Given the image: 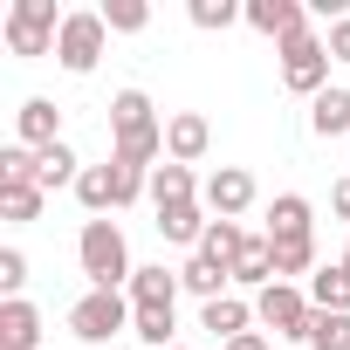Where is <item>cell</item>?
I'll return each mask as SVG.
<instances>
[{
  "label": "cell",
  "instance_id": "6da1fadb",
  "mask_svg": "<svg viewBox=\"0 0 350 350\" xmlns=\"http://www.w3.org/2000/svg\"><path fill=\"white\" fill-rule=\"evenodd\" d=\"M110 131H117V165H131V172H158V158H165V124L151 117V96L144 90H117L110 96Z\"/></svg>",
  "mask_w": 350,
  "mask_h": 350
},
{
  "label": "cell",
  "instance_id": "7a4b0ae2",
  "mask_svg": "<svg viewBox=\"0 0 350 350\" xmlns=\"http://www.w3.org/2000/svg\"><path fill=\"white\" fill-rule=\"evenodd\" d=\"M76 261L90 275V288H131V247H124V227L117 220H83V241H76Z\"/></svg>",
  "mask_w": 350,
  "mask_h": 350
},
{
  "label": "cell",
  "instance_id": "3957f363",
  "mask_svg": "<svg viewBox=\"0 0 350 350\" xmlns=\"http://www.w3.org/2000/svg\"><path fill=\"white\" fill-rule=\"evenodd\" d=\"M62 21L69 14H55V0H14L0 21V42H8V55H55Z\"/></svg>",
  "mask_w": 350,
  "mask_h": 350
},
{
  "label": "cell",
  "instance_id": "277c9868",
  "mask_svg": "<svg viewBox=\"0 0 350 350\" xmlns=\"http://www.w3.org/2000/svg\"><path fill=\"white\" fill-rule=\"evenodd\" d=\"M282 83L295 90V96H323L329 90V42L316 35V28H295L288 42H282Z\"/></svg>",
  "mask_w": 350,
  "mask_h": 350
},
{
  "label": "cell",
  "instance_id": "5b68a950",
  "mask_svg": "<svg viewBox=\"0 0 350 350\" xmlns=\"http://www.w3.org/2000/svg\"><path fill=\"white\" fill-rule=\"evenodd\" d=\"M131 316H137V309H131V295H124V288H90V295L69 309V329H76L83 343H110V336H124V329H131Z\"/></svg>",
  "mask_w": 350,
  "mask_h": 350
},
{
  "label": "cell",
  "instance_id": "8992f818",
  "mask_svg": "<svg viewBox=\"0 0 350 350\" xmlns=\"http://www.w3.org/2000/svg\"><path fill=\"white\" fill-rule=\"evenodd\" d=\"M254 316H261L275 336H302V343H309L316 302H309V288H295V282H275V288H261V295H254Z\"/></svg>",
  "mask_w": 350,
  "mask_h": 350
},
{
  "label": "cell",
  "instance_id": "52a82bcc",
  "mask_svg": "<svg viewBox=\"0 0 350 350\" xmlns=\"http://www.w3.org/2000/svg\"><path fill=\"white\" fill-rule=\"evenodd\" d=\"M103 42H110L103 14H69V21H62V42H55V62H62L69 76H90V69L103 62Z\"/></svg>",
  "mask_w": 350,
  "mask_h": 350
},
{
  "label": "cell",
  "instance_id": "ba28073f",
  "mask_svg": "<svg viewBox=\"0 0 350 350\" xmlns=\"http://www.w3.org/2000/svg\"><path fill=\"white\" fill-rule=\"evenodd\" d=\"M200 206H206L213 220H241V213L254 206V179H247V172H241V165H220V172H213V179L200 186Z\"/></svg>",
  "mask_w": 350,
  "mask_h": 350
},
{
  "label": "cell",
  "instance_id": "9c48e42d",
  "mask_svg": "<svg viewBox=\"0 0 350 350\" xmlns=\"http://www.w3.org/2000/svg\"><path fill=\"white\" fill-rule=\"evenodd\" d=\"M206 144H213V124L200 117V110H179L165 124V158L172 165H193V158H206Z\"/></svg>",
  "mask_w": 350,
  "mask_h": 350
},
{
  "label": "cell",
  "instance_id": "30bf717a",
  "mask_svg": "<svg viewBox=\"0 0 350 350\" xmlns=\"http://www.w3.org/2000/svg\"><path fill=\"white\" fill-rule=\"evenodd\" d=\"M14 124H21V144H28V151H49V144H62V110H55L49 96H28V103L14 110Z\"/></svg>",
  "mask_w": 350,
  "mask_h": 350
},
{
  "label": "cell",
  "instance_id": "8fae6325",
  "mask_svg": "<svg viewBox=\"0 0 350 350\" xmlns=\"http://www.w3.org/2000/svg\"><path fill=\"white\" fill-rule=\"evenodd\" d=\"M35 343H42V309L28 295L0 302V350H35Z\"/></svg>",
  "mask_w": 350,
  "mask_h": 350
},
{
  "label": "cell",
  "instance_id": "7c38bea8",
  "mask_svg": "<svg viewBox=\"0 0 350 350\" xmlns=\"http://www.w3.org/2000/svg\"><path fill=\"white\" fill-rule=\"evenodd\" d=\"M268 241H316V220H309V200L302 193H282L268 206Z\"/></svg>",
  "mask_w": 350,
  "mask_h": 350
},
{
  "label": "cell",
  "instance_id": "4fadbf2b",
  "mask_svg": "<svg viewBox=\"0 0 350 350\" xmlns=\"http://www.w3.org/2000/svg\"><path fill=\"white\" fill-rule=\"evenodd\" d=\"M247 323H254V302H241V295H220V302H200V329H213L220 343L247 336Z\"/></svg>",
  "mask_w": 350,
  "mask_h": 350
},
{
  "label": "cell",
  "instance_id": "5bb4252c",
  "mask_svg": "<svg viewBox=\"0 0 350 350\" xmlns=\"http://www.w3.org/2000/svg\"><path fill=\"white\" fill-rule=\"evenodd\" d=\"M247 28H254V35L288 42V35H295V28H309V21H302V8H295V0H247Z\"/></svg>",
  "mask_w": 350,
  "mask_h": 350
},
{
  "label": "cell",
  "instance_id": "9a60e30c",
  "mask_svg": "<svg viewBox=\"0 0 350 350\" xmlns=\"http://www.w3.org/2000/svg\"><path fill=\"white\" fill-rule=\"evenodd\" d=\"M186 200H200V179H193V165H158L151 172V206L165 213V206H186Z\"/></svg>",
  "mask_w": 350,
  "mask_h": 350
},
{
  "label": "cell",
  "instance_id": "2e32d148",
  "mask_svg": "<svg viewBox=\"0 0 350 350\" xmlns=\"http://www.w3.org/2000/svg\"><path fill=\"white\" fill-rule=\"evenodd\" d=\"M309 302L329 309V316H350V268H343V261H323V268L309 275Z\"/></svg>",
  "mask_w": 350,
  "mask_h": 350
},
{
  "label": "cell",
  "instance_id": "e0dca14e",
  "mask_svg": "<svg viewBox=\"0 0 350 350\" xmlns=\"http://www.w3.org/2000/svg\"><path fill=\"white\" fill-rule=\"evenodd\" d=\"M206 227H213V220H206V206H200V200L165 206V213H158V234H165V241H179V247H200V241H206Z\"/></svg>",
  "mask_w": 350,
  "mask_h": 350
},
{
  "label": "cell",
  "instance_id": "ac0fdd59",
  "mask_svg": "<svg viewBox=\"0 0 350 350\" xmlns=\"http://www.w3.org/2000/svg\"><path fill=\"white\" fill-rule=\"evenodd\" d=\"M76 200L103 220V213H117V165H83V179H76Z\"/></svg>",
  "mask_w": 350,
  "mask_h": 350
},
{
  "label": "cell",
  "instance_id": "d6986e66",
  "mask_svg": "<svg viewBox=\"0 0 350 350\" xmlns=\"http://www.w3.org/2000/svg\"><path fill=\"white\" fill-rule=\"evenodd\" d=\"M124 295H131L137 309H144V302H179V275H172L165 261H151V268H137V275H131V288H124Z\"/></svg>",
  "mask_w": 350,
  "mask_h": 350
},
{
  "label": "cell",
  "instance_id": "ffe728a7",
  "mask_svg": "<svg viewBox=\"0 0 350 350\" xmlns=\"http://www.w3.org/2000/svg\"><path fill=\"white\" fill-rule=\"evenodd\" d=\"M137 309V302H131ZM131 336H144L151 350H172V336H179V323H172V302H144L137 316H131Z\"/></svg>",
  "mask_w": 350,
  "mask_h": 350
},
{
  "label": "cell",
  "instance_id": "44dd1931",
  "mask_svg": "<svg viewBox=\"0 0 350 350\" xmlns=\"http://www.w3.org/2000/svg\"><path fill=\"white\" fill-rule=\"evenodd\" d=\"M234 282H247V288H275V241H268V234L241 247V261H234Z\"/></svg>",
  "mask_w": 350,
  "mask_h": 350
},
{
  "label": "cell",
  "instance_id": "7402d4cb",
  "mask_svg": "<svg viewBox=\"0 0 350 350\" xmlns=\"http://www.w3.org/2000/svg\"><path fill=\"white\" fill-rule=\"evenodd\" d=\"M309 131H316V137H343V131H350V90H323V96L309 103Z\"/></svg>",
  "mask_w": 350,
  "mask_h": 350
},
{
  "label": "cell",
  "instance_id": "603a6c76",
  "mask_svg": "<svg viewBox=\"0 0 350 350\" xmlns=\"http://www.w3.org/2000/svg\"><path fill=\"white\" fill-rule=\"evenodd\" d=\"M241 247H247V234H241L234 220H213V227H206V241H200V254H206L213 268H227V275H234V261H241Z\"/></svg>",
  "mask_w": 350,
  "mask_h": 350
},
{
  "label": "cell",
  "instance_id": "cb8c5ba5",
  "mask_svg": "<svg viewBox=\"0 0 350 350\" xmlns=\"http://www.w3.org/2000/svg\"><path fill=\"white\" fill-rule=\"evenodd\" d=\"M227 282H234V275H227V268H213L206 254H193V261L179 268V288H193L200 302H220V295H227Z\"/></svg>",
  "mask_w": 350,
  "mask_h": 350
},
{
  "label": "cell",
  "instance_id": "d4e9b609",
  "mask_svg": "<svg viewBox=\"0 0 350 350\" xmlns=\"http://www.w3.org/2000/svg\"><path fill=\"white\" fill-rule=\"evenodd\" d=\"M0 186H42V151L8 144V151H0Z\"/></svg>",
  "mask_w": 350,
  "mask_h": 350
},
{
  "label": "cell",
  "instance_id": "484cf974",
  "mask_svg": "<svg viewBox=\"0 0 350 350\" xmlns=\"http://www.w3.org/2000/svg\"><path fill=\"white\" fill-rule=\"evenodd\" d=\"M0 220H14V227L42 220V186H0Z\"/></svg>",
  "mask_w": 350,
  "mask_h": 350
},
{
  "label": "cell",
  "instance_id": "4316f807",
  "mask_svg": "<svg viewBox=\"0 0 350 350\" xmlns=\"http://www.w3.org/2000/svg\"><path fill=\"white\" fill-rule=\"evenodd\" d=\"M316 275V241H275V282Z\"/></svg>",
  "mask_w": 350,
  "mask_h": 350
},
{
  "label": "cell",
  "instance_id": "83f0119b",
  "mask_svg": "<svg viewBox=\"0 0 350 350\" xmlns=\"http://www.w3.org/2000/svg\"><path fill=\"white\" fill-rule=\"evenodd\" d=\"M96 14H103V28H110V35H137V28L151 21V8H144V0H103Z\"/></svg>",
  "mask_w": 350,
  "mask_h": 350
},
{
  "label": "cell",
  "instance_id": "f1b7e54d",
  "mask_svg": "<svg viewBox=\"0 0 350 350\" xmlns=\"http://www.w3.org/2000/svg\"><path fill=\"white\" fill-rule=\"evenodd\" d=\"M309 350H350V316L316 309V323H309Z\"/></svg>",
  "mask_w": 350,
  "mask_h": 350
},
{
  "label": "cell",
  "instance_id": "f546056e",
  "mask_svg": "<svg viewBox=\"0 0 350 350\" xmlns=\"http://www.w3.org/2000/svg\"><path fill=\"white\" fill-rule=\"evenodd\" d=\"M69 179H83V172H76V151H69V144H49V151H42V193H55V186H69Z\"/></svg>",
  "mask_w": 350,
  "mask_h": 350
},
{
  "label": "cell",
  "instance_id": "4dcf8cb0",
  "mask_svg": "<svg viewBox=\"0 0 350 350\" xmlns=\"http://www.w3.org/2000/svg\"><path fill=\"white\" fill-rule=\"evenodd\" d=\"M241 14H247V8H234V0H193V28H206V35H213V28H234Z\"/></svg>",
  "mask_w": 350,
  "mask_h": 350
},
{
  "label": "cell",
  "instance_id": "1f68e13d",
  "mask_svg": "<svg viewBox=\"0 0 350 350\" xmlns=\"http://www.w3.org/2000/svg\"><path fill=\"white\" fill-rule=\"evenodd\" d=\"M21 282H28V254L21 247H0V302H14Z\"/></svg>",
  "mask_w": 350,
  "mask_h": 350
},
{
  "label": "cell",
  "instance_id": "d6a6232c",
  "mask_svg": "<svg viewBox=\"0 0 350 350\" xmlns=\"http://www.w3.org/2000/svg\"><path fill=\"white\" fill-rule=\"evenodd\" d=\"M323 42H329V62H350V14H343V21H329V35H323Z\"/></svg>",
  "mask_w": 350,
  "mask_h": 350
},
{
  "label": "cell",
  "instance_id": "836d02e7",
  "mask_svg": "<svg viewBox=\"0 0 350 350\" xmlns=\"http://www.w3.org/2000/svg\"><path fill=\"white\" fill-rule=\"evenodd\" d=\"M329 206H336V220H350V179H336V186H329Z\"/></svg>",
  "mask_w": 350,
  "mask_h": 350
},
{
  "label": "cell",
  "instance_id": "e575fe53",
  "mask_svg": "<svg viewBox=\"0 0 350 350\" xmlns=\"http://www.w3.org/2000/svg\"><path fill=\"white\" fill-rule=\"evenodd\" d=\"M220 350H275V343H268L261 329H247V336H234V343H220Z\"/></svg>",
  "mask_w": 350,
  "mask_h": 350
},
{
  "label": "cell",
  "instance_id": "d590c367",
  "mask_svg": "<svg viewBox=\"0 0 350 350\" xmlns=\"http://www.w3.org/2000/svg\"><path fill=\"white\" fill-rule=\"evenodd\" d=\"M343 268H350V247H343Z\"/></svg>",
  "mask_w": 350,
  "mask_h": 350
},
{
  "label": "cell",
  "instance_id": "8d00e7d4",
  "mask_svg": "<svg viewBox=\"0 0 350 350\" xmlns=\"http://www.w3.org/2000/svg\"><path fill=\"white\" fill-rule=\"evenodd\" d=\"M172 350H186V343H172Z\"/></svg>",
  "mask_w": 350,
  "mask_h": 350
}]
</instances>
